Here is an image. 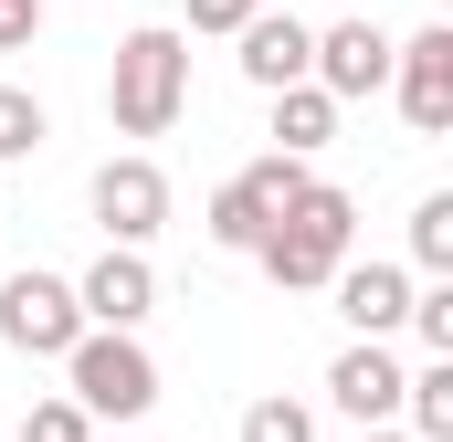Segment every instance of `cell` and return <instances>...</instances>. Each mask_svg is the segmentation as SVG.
Here are the masks:
<instances>
[{
    "label": "cell",
    "mask_w": 453,
    "mask_h": 442,
    "mask_svg": "<svg viewBox=\"0 0 453 442\" xmlns=\"http://www.w3.org/2000/svg\"><path fill=\"white\" fill-rule=\"evenodd\" d=\"M190 106V32L180 21H137L116 42V74H106V116L116 137H169Z\"/></svg>",
    "instance_id": "1"
},
{
    "label": "cell",
    "mask_w": 453,
    "mask_h": 442,
    "mask_svg": "<svg viewBox=\"0 0 453 442\" xmlns=\"http://www.w3.org/2000/svg\"><path fill=\"white\" fill-rule=\"evenodd\" d=\"M348 242H358V201H348L338 179H306V201L253 242V263H264L285 295H317V285L348 263Z\"/></svg>",
    "instance_id": "2"
},
{
    "label": "cell",
    "mask_w": 453,
    "mask_h": 442,
    "mask_svg": "<svg viewBox=\"0 0 453 442\" xmlns=\"http://www.w3.org/2000/svg\"><path fill=\"white\" fill-rule=\"evenodd\" d=\"M64 400H74L85 422H148V411H158V358H148V337L85 327L64 347Z\"/></svg>",
    "instance_id": "3"
},
{
    "label": "cell",
    "mask_w": 453,
    "mask_h": 442,
    "mask_svg": "<svg viewBox=\"0 0 453 442\" xmlns=\"http://www.w3.org/2000/svg\"><path fill=\"white\" fill-rule=\"evenodd\" d=\"M306 179H317L306 158H274V148H264L253 169H232L222 190H211V211H201V232H211L222 253H253V242H264L274 221H285L296 201H306Z\"/></svg>",
    "instance_id": "4"
},
{
    "label": "cell",
    "mask_w": 453,
    "mask_h": 442,
    "mask_svg": "<svg viewBox=\"0 0 453 442\" xmlns=\"http://www.w3.org/2000/svg\"><path fill=\"white\" fill-rule=\"evenodd\" d=\"M85 337V306H74V274H42V263H21L11 285H0V347L11 358H53L64 369V347Z\"/></svg>",
    "instance_id": "5"
},
{
    "label": "cell",
    "mask_w": 453,
    "mask_h": 442,
    "mask_svg": "<svg viewBox=\"0 0 453 442\" xmlns=\"http://www.w3.org/2000/svg\"><path fill=\"white\" fill-rule=\"evenodd\" d=\"M85 211H96V232H106L116 253H148L158 232H169V169L158 158H106L96 179H85Z\"/></svg>",
    "instance_id": "6"
},
{
    "label": "cell",
    "mask_w": 453,
    "mask_h": 442,
    "mask_svg": "<svg viewBox=\"0 0 453 442\" xmlns=\"http://www.w3.org/2000/svg\"><path fill=\"white\" fill-rule=\"evenodd\" d=\"M401 390H411V369H401L380 337H348L338 358H327V400H338L358 432H390V422H401Z\"/></svg>",
    "instance_id": "7"
},
{
    "label": "cell",
    "mask_w": 453,
    "mask_h": 442,
    "mask_svg": "<svg viewBox=\"0 0 453 442\" xmlns=\"http://www.w3.org/2000/svg\"><path fill=\"white\" fill-rule=\"evenodd\" d=\"M306 85H317L327 106L380 95V85H390V32H380V21H327V32H317V53H306Z\"/></svg>",
    "instance_id": "8"
},
{
    "label": "cell",
    "mask_w": 453,
    "mask_h": 442,
    "mask_svg": "<svg viewBox=\"0 0 453 442\" xmlns=\"http://www.w3.org/2000/svg\"><path fill=\"white\" fill-rule=\"evenodd\" d=\"M74 306H85V327H106V337H137L148 327V306H158V263L148 253H96L85 274H74Z\"/></svg>",
    "instance_id": "9"
},
{
    "label": "cell",
    "mask_w": 453,
    "mask_h": 442,
    "mask_svg": "<svg viewBox=\"0 0 453 442\" xmlns=\"http://www.w3.org/2000/svg\"><path fill=\"white\" fill-rule=\"evenodd\" d=\"M390 95L411 116V137H443L453 126V32H411V42H390Z\"/></svg>",
    "instance_id": "10"
},
{
    "label": "cell",
    "mask_w": 453,
    "mask_h": 442,
    "mask_svg": "<svg viewBox=\"0 0 453 442\" xmlns=\"http://www.w3.org/2000/svg\"><path fill=\"white\" fill-rule=\"evenodd\" d=\"M232 42H242V53H232V64H242V85H253V95H285V85H306L317 21H296V11H253Z\"/></svg>",
    "instance_id": "11"
},
{
    "label": "cell",
    "mask_w": 453,
    "mask_h": 442,
    "mask_svg": "<svg viewBox=\"0 0 453 442\" xmlns=\"http://www.w3.org/2000/svg\"><path fill=\"white\" fill-rule=\"evenodd\" d=\"M327 295H338V316L348 337H401V316H411V263H338L327 274Z\"/></svg>",
    "instance_id": "12"
},
{
    "label": "cell",
    "mask_w": 453,
    "mask_h": 442,
    "mask_svg": "<svg viewBox=\"0 0 453 442\" xmlns=\"http://www.w3.org/2000/svg\"><path fill=\"white\" fill-rule=\"evenodd\" d=\"M274 106V158H317L327 137H338V106L317 95V85H285V95H264Z\"/></svg>",
    "instance_id": "13"
},
{
    "label": "cell",
    "mask_w": 453,
    "mask_h": 442,
    "mask_svg": "<svg viewBox=\"0 0 453 442\" xmlns=\"http://www.w3.org/2000/svg\"><path fill=\"white\" fill-rule=\"evenodd\" d=\"M401 432H411V442H453V358L411 369V390H401Z\"/></svg>",
    "instance_id": "14"
},
{
    "label": "cell",
    "mask_w": 453,
    "mask_h": 442,
    "mask_svg": "<svg viewBox=\"0 0 453 442\" xmlns=\"http://www.w3.org/2000/svg\"><path fill=\"white\" fill-rule=\"evenodd\" d=\"M411 263H422L433 285H453V190H433V201L411 211Z\"/></svg>",
    "instance_id": "15"
},
{
    "label": "cell",
    "mask_w": 453,
    "mask_h": 442,
    "mask_svg": "<svg viewBox=\"0 0 453 442\" xmlns=\"http://www.w3.org/2000/svg\"><path fill=\"white\" fill-rule=\"evenodd\" d=\"M53 137V116H42V95L32 85H0V158H32Z\"/></svg>",
    "instance_id": "16"
},
{
    "label": "cell",
    "mask_w": 453,
    "mask_h": 442,
    "mask_svg": "<svg viewBox=\"0 0 453 442\" xmlns=\"http://www.w3.org/2000/svg\"><path fill=\"white\" fill-rule=\"evenodd\" d=\"M232 442H317V411L274 390V400H253V411H242V432H232Z\"/></svg>",
    "instance_id": "17"
},
{
    "label": "cell",
    "mask_w": 453,
    "mask_h": 442,
    "mask_svg": "<svg viewBox=\"0 0 453 442\" xmlns=\"http://www.w3.org/2000/svg\"><path fill=\"white\" fill-rule=\"evenodd\" d=\"M11 442H96V422L53 390V400H32V411H21V432H11Z\"/></svg>",
    "instance_id": "18"
},
{
    "label": "cell",
    "mask_w": 453,
    "mask_h": 442,
    "mask_svg": "<svg viewBox=\"0 0 453 442\" xmlns=\"http://www.w3.org/2000/svg\"><path fill=\"white\" fill-rule=\"evenodd\" d=\"M401 327L422 337L433 358H453V285H411V316H401Z\"/></svg>",
    "instance_id": "19"
},
{
    "label": "cell",
    "mask_w": 453,
    "mask_h": 442,
    "mask_svg": "<svg viewBox=\"0 0 453 442\" xmlns=\"http://www.w3.org/2000/svg\"><path fill=\"white\" fill-rule=\"evenodd\" d=\"M253 11H274V0H180V32H242Z\"/></svg>",
    "instance_id": "20"
},
{
    "label": "cell",
    "mask_w": 453,
    "mask_h": 442,
    "mask_svg": "<svg viewBox=\"0 0 453 442\" xmlns=\"http://www.w3.org/2000/svg\"><path fill=\"white\" fill-rule=\"evenodd\" d=\"M32 32H42V0H0V53H21Z\"/></svg>",
    "instance_id": "21"
},
{
    "label": "cell",
    "mask_w": 453,
    "mask_h": 442,
    "mask_svg": "<svg viewBox=\"0 0 453 442\" xmlns=\"http://www.w3.org/2000/svg\"><path fill=\"white\" fill-rule=\"evenodd\" d=\"M358 442H411V432H401V422H390V432H358Z\"/></svg>",
    "instance_id": "22"
}]
</instances>
